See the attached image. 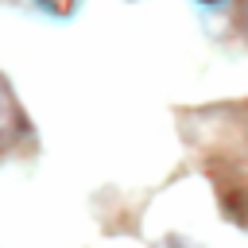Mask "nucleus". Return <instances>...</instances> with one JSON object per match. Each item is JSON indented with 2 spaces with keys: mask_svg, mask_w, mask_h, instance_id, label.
Returning <instances> with one entry per match:
<instances>
[{
  "mask_svg": "<svg viewBox=\"0 0 248 248\" xmlns=\"http://www.w3.org/2000/svg\"><path fill=\"white\" fill-rule=\"evenodd\" d=\"M43 8H50L54 16H66V12L74 8V0H43Z\"/></svg>",
  "mask_w": 248,
  "mask_h": 248,
  "instance_id": "obj_1",
  "label": "nucleus"
},
{
  "mask_svg": "<svg viewBox=\"0 0 248 248\" xmlns=\"http://www.w3.org/2000/svg\"><path fill=\"white\" fill-rule=\"evenodd\" d=\"M163 248H170V244H163Z\"/></svg>",
  "mask_w": 248,
  "mask_h": 248,
  "instance_id": "obj_4",
  "label": "nucleus"
},
{
  "mask_svg": "<svg viewBox=\"0 0 248 248\" xmlns=\"http://www.w3.org/2000/svg\"><path fill=\"white\" fill-rule=\"evenodd\" d=\"M198 4H205V8H213V4H221V0H198Z\"/></svg>",
  "mask_w": 248,
  "mask_h": 248,
  "instance_id": "obj_3",
  "label": "nucleus"
},
{
  "mask_svg": "<svg viewBox=\"0 0 248 248\" xmlns=\"http://www.w3.org/2000/svg\"><path fill=\"white\" fill-rule=\"evenodd\" d=\"M240 27H244V39H248V0H240Z\"/></svg>",
  "mask_w": 248,
  "mask_h": 248,
  "instance_id": "obj_2",
  "label": "nucleus"
}]
</instances>
